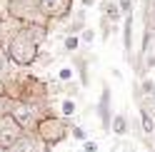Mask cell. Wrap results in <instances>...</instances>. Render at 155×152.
<instances>
[{
    "mask_svg": "<svg viewBox=\"0 0 155 152\" xmlns=\"http://www.w3.org/2000/svg\"><path fill=\"white\" fill-rule=\"evenodd\" d=\"M108 105H110V97H108V90H105L103 100H100V120H103V127H108V120H110V115H108Z\"/></svg>",
    "mask_w": 155,
    "mask_h": 152,
    "instance_id": "5",
    "label": "cell"
},
{
    "mask_svg": "<svg viewBox=\"0 0 155 152\" xmlns=\"http://www.w3.org/2000/svg\"><path fill=\"white\" fill-rule=\"evenodd\" d=\"M15 137H18L15 120H13L10 115H3V117H0V145H3V147H10V145L18 142Z\"/></svg>",
    "mask_w": 155,
    "mask_h": 152,
    "instance_id": "2",
    "label": "cell"
},
{
    "mask_svg": "<svg viewBox=\"0 0 155 152\" xmlns=\"http://www.w3.org/2000/svg\"><path fill=\"white\" fill-rule=\"evenodd\" d=\"M8 72V52L0 47V75H5Z\"/></svg>",
    "mask_w": 155,
    "mask_h": 152,
    "instance_id": "10",
    "label": "cell"
},
{
    "mask_svg": "<svg viewBox=\"0 0 155 152\" xmlns=\"http://www.w3.org/2000/svg\"><path fill=\"white\" fill-rule=\"evenodd\" d=\"M125 127H128V122H125L123 115H118L113 120V132H115V135H125Z\"/></svg>",
    "mask_w": 155,
    "mask_h": 152,
    "instance_id": "6",
    "label": "cell"
},
{
    "mask_svg": "<svg viewBox=\"0 0 155 152\" xmlns=\"http://www.w3.org/2000/svg\"><path fill=\"white\" fill-rule=\"evenodd\" d=\"M75 45H78V40H75V37H68V40H65V47H70V50H73Z\"/></svg>",
    "mask_w": 155,
    "mask_h": 152,
    "instance_id": "14",
    "label": "cell"
},
{
    "mask_svg": "<svg viewBox=\"0 0 155 152\" xmlns=\"http://www.w3.org/2000/svg\"><path fill=\"white\" fill-rule=\"evenodd\" d=\"M90 3H95V0H83V5H90Z\"/></svg>",
    "mask_w": 155,
    "mask_h": 152,
    "instance_id": "17",
    "label": "cell"
},
{
    "mask_svg": "<svg viewBox=\"0 0 155 152\" xmlns=\"http://www.w3.org/2000/svg\"><path fill=\"white\" fill-rule=\"evenodd\" d=\"M103 8H105V13H108V17H110V20H118V17H120V13H118V8H115L113 3H105Z\"/></svg>",
    "mask_w": 155,
    "mask_h": 152,
    "instance_id": "8",
    "label": "cell"
},
{
    "mask_svg": "<svg viewBox=\"0 0 155 152\" xmlns=\"http://www.w3.org/2000/svg\"><path fill=\"white\" fill-rule=\"evenodd\" d=\"M13 152H33V145H30V140L15 142V145H13Z\"/></svg>",
    "mask_w": 155,
    "mask_h": 152,
    "instance_id": "7",
    "label": "cell"
},
{
    "mask_svg": "<svg viewBox=\"0 0 155 152\" xmlns=\"http://www.w3.org/2000/svg\"><path fill=\"white\" fill-rule=\"evenodd\" d=\"M118 3H120V10L128 15V13H130V0H118Z\"/></svg>",
    "mask_w": 155,
    "mask_h": 152,
    "instance_id": "12",
    "label": "cell"
},
{
    "mask_svg": "<svg viewBox=\"0 0 155 152\" xmlns=\"http://www.w3.org/2000/svg\"><path fill=\"white\" fill-rule=\"evenodd\" d=\"M10 55H13V60H18L20 65H28V62L35 60L38 47H35V43L28 35H18L13 40V45H10Z\"/></svg>",
    "mask_w": 155,
    "mask_h": 152,
    "instance_id": "1",
    "label": "cell"
},
{
    "mask_svg": "<svg viewBox=\"0 0 155 152\" xmlns=\"http://www.w3.org/2000/svg\"><path fill=\"white\" fill-rule=\"evenodd\" d=\"M113 152H135L133 145H128V142H118V145L113 147Z\"/></svg>",
    "mask_w": 155,
    "mask_h": 152,
    "instance_id": "11",
    "label": "cell"
},
{
    "mask_svg": "<svg viewBox=\"0 0 155 152\" xmlns=\"http://www.w3.org/2000/svg\"><path fill=\"white\" fill-rule=\"evenodd\" d=\"M83 40H85V43H93V33L85 30V33H83Z\"/></svg>",
    "mask_w": 155,
    "mask_h": 152,
    "instance_id": "15",
    "label": "cell"
},
{
    "mask_svg": "<svg viewBox=\"0 0 155 152\" xmlns=\"http://www.w3.org/2000/svg\"><path fill=\"white\" fill-rule=\"evenodd\" d=\"M13 120H15V125H23V127H28L33 122V112H30V107H25V105H18L15 110H13V115H10Z\"/></svg>",
    "mask_w": 155,
    "mask_h": 152,
    "instance_id": "3",
    "label": "cell"
},
{
    "mask_svg": "<svg viewBox=\"0 0 155 152\" xmlns=\"http://www.w3.org/2000/svg\"><path fill=\"white\" fill-rule=\"evenodd\" d=\"M63 110H65V115H70V112H73V102H65Z\"/></svg>",
    "mask_w": 155,
    "mask_h": 152,
    "instance_id": "16",
    "label": "cell"
},
{
    "mask_svg": "<svg viewBox=\"0 0 155 152\" xmlns=\"http://www.w3.org/2000/svg\"><path fill=\"white\" fill-rule=\"evenodd\" d=\"M70 78H73V72L68 70V68H63V70H60V80H70Z\"/></svg>",
    "mask_w": 155,
    "mask_h": 152,
    "instance_id": "13",
    "label": "cell"
},
{
    "mask_svg": "<svg viewBox=\"0 0 155 152\" xmlns=\"http://www.w3.org/2000/svg\"><path fill=\"white\" fill-rule=\"evenodd\" d=\"M43 10L45 13H60V10H65V0H43Z\"/></svg>",
    "mask_w": 155,
    "mask_h": 152,
    "instance_id": "4",
    "label": "cell"
},
{
    "mask_svg": "<svg viewBox=\"0 0 155 152\" xmlns=\"http://www.w3.org/2000/svg\"><path fill=\"white\" fill-rule=\"evenodd\" d=\"M140 120H143V127H145V132H153V130H155V125H153V117L148 115V112H143V115H140Z\"/></svg>",
    "mask_w": 155,
    "mask_h": 152,
    "instance_id": "9",
    "label": "cell"
},
{
    "mask_svg": "<svg viewBox=\"0 0 155 152\" xmlns=\"http://www.w3.org/2000/svg\"><path fill=\"white\" fill-rule=\"evenodd\" d=\"M153 95H155V92H153Z\"/></svg>",
    "mask_w": 155,
    "mask_h": 152,
    "instance_id": "18",
    "label": "cell"
}]
</instances>
